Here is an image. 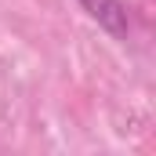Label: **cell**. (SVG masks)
I'll use <instances>...</instances> for the list:
<instances>
[{
    "instance_id": "6da1fadb",
    "label": "cell",
    "mask_w": 156,
    "mask_h": 156,
    "mask_svg": "<svg viewBox=\"0 0 156 156\" xmlns=\"http://www.w3.org/2000/svg\"><path fill=\"white\" fill-rule=\"evenodd\" d=\"M80 7L116 40H127L131 33V15H127V4L123 0H76Z\"/></svg>"
}]
</instances>
